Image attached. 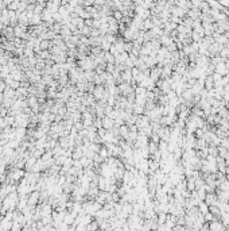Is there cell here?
<instances>
[{"label":"cell","instance_id":"obj_1","mask_svg":"<svg viewBox=\"0 0 229 231\" xmlns=\"http://www.w3.org/2000/svg\"><path fill=\"white\" fill-rule=\"evenodd\" d=\"M208 224H209V230L210 231H225V226H224L218 219H217V220H213L212 223H208Z\"/></svg>","mask_w":229,"mask_h":231},{"label":"cell","instance_id":"obj_2","mask_svg":"<svg viewBox=\"0 0 229 231\" xmlns=\"http://www.w3.org/2000/svg\"><path fill=\"white\" fill-rule=\"evenodd\" d=\"M197 207H198V211H199V214H201V215H206L208 212H209V205H206L205 201H201Z\"/></svg>","mask_w":229,"mask_h":231},{"label":"cell","instance_id":"obj_3","mask_svg":"<svg viewBox=\"0 0 229 231\" xmlns=\"http://www.w3.org/2000/svg\"><path fill=\"white\" fill-rule=\"evenodd\" d=\"M157 222H158V226H163L165 223L167 222V214H159L158 215V219H157Z\"/></svg>","mask_w":229,"mask_h":231},{"label":"cell","instance_id":"obj_4","mask_svg":"<svg viewBox=\"0 0 229 231\" xmlns=\"http://www.w3.org/2000/svg\"><path fill=\"white\" fill-rule=\"evenodd\" d=\"M182 97H185L186 100H191V97H193V92H191V89H189L187 88L185 92H183V95H182Z\"/></svg>","mask_w":229,"mask_h":231},{"label":"cell","instance_id":"obj_5","mask_svg":"<svg viewBox=\"0 0 229 231\" xmlns=\"http://www.w3.org/2000/svg\"><path fill=\"white\" fill-rule=\"evenodd\" d=\"M31 23H32V24H38V23H40V16L36 15V14H34V15L31 16Z\"/></svg>","mask_w":229,"mask_h":231},{"label":"cell","instance_id":"obj_6","mask_svg":"<svg viewBox=\"0 0 229 231\" xmlns=\"http://www.w3.org/2000/svg\"><path fill=\"white\" fill-rule=\"evenodd\" d=\"M151 27H152V23H151L150 20H146V22H144V28H151Z\"/></svg>","mask_w":229,"mask_h":231}]
</instances>
